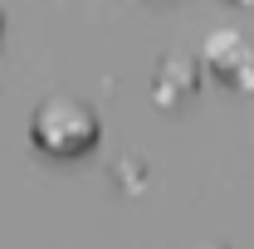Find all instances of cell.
<instances>
[{
	"label": "cell",
	"instance_id": "1",
	"mask_svg": "<svg viewBox=\"0 0 254 249\" xmlns=\"http://www.w3.org/2000/svg\"><path fill=\"white\" fill-rule=\"evenodd\" d=\"M93 113L78 103V98H49L39 113H34V137L44 142V147H54V152H78V147H88L93 142Z\"/></svg>",
	"mask_w": 254,
	"mask_h": 249
}]
</instances>
